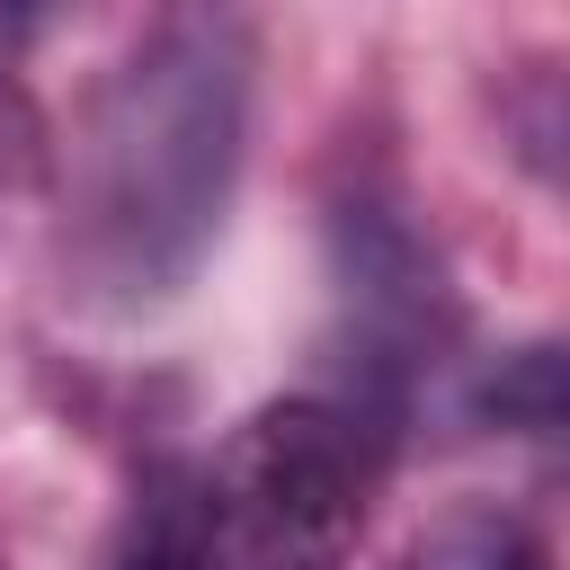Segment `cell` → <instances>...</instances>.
Listing matches in <instances>:
<instances>
[{
    "label": "cell",
    "instance_id": "277c9868",
    "mask_svg": "<svg viewBox=\"0 0 570 570\" xmlns=\"http://www.w3.org/2000/svg\"><path fill=\"white\" fill-rule=\"evenodd\" d=\"M18 169H27V116H18V89L0 80V196H9Z\"/></svg>",
    "mask_w": 570,
    "mask_h": 570
},
{
    "label": "cell",
    "instance_id": "6da1fadb",
    "mask_svg": "<svg viewBox=\"0 0 570 570\" xmlns=\"http://www.w3.org/2000/svg\"><path fill=\"white\" fill-rule=\"evenodd\" d=\"M249 151V27L223 9H178L142 27L71 125L62 276L98 312L169 303L240 187Z\"/></svg>",
    "mask_w": 570,
    "mask_h": 570
},
{
    "label": "cell",
    "instance_id": "3957f363",
    "mask_svg": "<svg viewBox=\"0 0 570 570\" xmlns=\"http://www.w3.org/2000/svg\"><path fill=\"white\" fill-rule=\"evenodd\" d=\"M401 570H552V552L517 525V517H490V508H463L445 525H428L410 543Z\"/></svg>",
    "mask_w": 570,
    "mask_h": 570
},
{
    "label": "cell",
    "instance_id": "7a4b0ae2",
    "mask_svg": "<svg viewBox=\"0 0 570 570\" xmlns=\"http://www.w3.org/2000/svg\"><path fill=\"white\" fill-rule=\"evenodd\" d=\"M392 436L356 401H267L160 472L116 570H338L374 517Z\"/></svg>",
    "mask_w": 570,
    "mask_h": 570
}]
</instances>
